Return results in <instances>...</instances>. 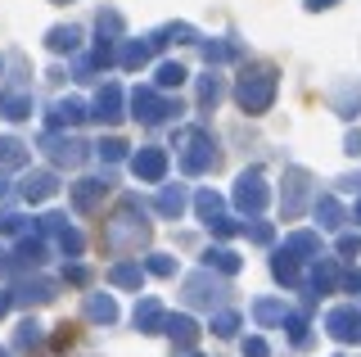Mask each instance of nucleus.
I'll return each mask as SVG.
<instances>
[{
  "label": "nucleus",
  "mask_w": 361,
  "mask_h": 357,
  "mask_svg": "<svg viewBox=\"0 0 361 357\" xmlns=\"http://www.w3.org/2000/svg\"><path fill=\"white\" fill-rule=\"evenodd\" d=\"M86 317H90V321H104V326H109V321L118 317V303H113L109 294H90V298H86Z\"/></svg>",
  "instance_id": "aec40b11"
},
{
  "label": "nucleus",
  "mask_w": 361,
  "mask_h": 357,
  "mask_svg": "<svg viewBox=\"0 0 361 357\" xmlns=\"http://www.w3.org/2000/svg\"><path fill=\"white\" fill-rule=\"evenodd\" d=\"M82 118H90L82 99H54V104H50V118H45V122H50V131H59V127H77Z\"/></svg>",
  "instance_id": "0eeeda50"
},
{
  "label": "nucleus",
  "mask_w": 361,
  "mask_h": 357,
  "mask_svg": "<svg viewBox=\"0 0 361 357\" xmlns=\"http://www.w3.org/2000/svg\"><path fill=\"white\" fill-rule=\"evenodd\" d=\"M321 249V240L312 236V231H298V236H289V253H316Z\"/></svg>",
  "instance_id": "7c9ffc66"
},
{
  "label": "nucleus",
  "mask_w": 361,
  "mask_h": 357,
  "mask_svg": "<svg viewBox=\"0 0 361 357\" xmlns=\"http://www.w3.org/2000/svg\"><path fill=\"white\" fill-rule=\"evenodd\" d=\"M316 217H321V226H338V222H343L338 199H334V195H321V199H316Z\"/></svg>",
  "instance_id": "b1692460"
},
{
  "label": "nucleus",
  "mask_w": 361,
  "mask_h": 357,
  "mask_svg": "<svg viewBox=\"0 0 361 357\" xmlns=\"http://www.w3.org/2000/svg\"><path fill=\"white\" fill-rule=\"evenodd\" d=\"M325 330H330L334 339H361V317L353 308H334L330 317H325Z\"/></svg>",
  "instance_id": "6e6552de"
},
{
  "label": "nucleus",
  "mask_w": 361,
  "mask_h": 357,
  "mask_svg": "<svg viewBox=\"0 0 361 357\" xmlns=\"http://www.w3.org/2000/svg\"><path fill=\"white\" fill-rule=\"evenodd\" d=\"M276 68H267V63H257V68H244L240 86H235V99H240L244 114H267L271 99H276Z\"/></svg>",
  "instance_id": "f257e3e1"
},
{
  "label": "nucleus",
  "mask_w": 361,
  "mask_h": 357,
  "mask_svg": "<svg viewBox=\"0 0 361 357\" xmlns=\"http://www.w3.org/2000/svg\"><path fill=\"white\" fill-rule=\"evenodd\" d=\"M348 154H361V131H353V136H348Z\"/></svg>",
  "instance_id": "c03bdc74"
},
{
  "label": "nucleus",
  "mask_w": 361,
  "mask_h": 357,
  "mask_svg": "<svg viewBox=\"0 0 361 357\" xmlns=\"http://www.w3.org/2000/svg\"><path fill=\"white\" fill-rule=\"evenodd\" d=\"M99 159H104V163L127 159V145H122V140H99Z\"/></svg>",
  "instance_id": "72a5a7b5"
},
{
  "label": "nucleus",
  "mask_w": 361,
  "mask_h": 357,
  "mask_svg": "<svg viewBox=\"0 0 361 357\" xmlns=\"http://www.w3.org/2000/svg\"><path fill=\"white\" fill-rule=\"evenodd\" d=\"M104 190H109L104 181H95V176H82V181L73 186V208H77V213H90V208L104 199Z\"/></svg>",
  "instance_id": "9b49d317"
},
{
  "label": "nucleus",
  "mask_w": 361,
  "mask_h": 357,
  "mask_svg": "<svg viewBox=\"0 0 361 357\" xmlns=\"http://www.w3.org/2000/svg\"><path fill=\"white\" fill-rule=\"evenodd\" d=\"M158 213H163V217H180V213H185V190H180V186H167V190L158 195Z\"/></svg>",
  "instance_id": "4be33fe9"
},
{
  "label": "nucleus",
  "mask_w": 361,
  "mask_h": 357,
  "mask_svg": "<svg viewBox=\"0 0 361 357\" xmlns=\"http://www.w3.org/2000/svg\"><path fill=\"white\" fill-rule=\"evenodd\" d=\"M9 312V289H0V317Z\"/></svg>",
  "instance_id": "49530a36"
},
{
  "label": "nucleus",
  "mask_w": 361,
  "mask_h": 357,
  "mask_svg": "<svg viewBox=\"0 0 361 357\" xmlns=\"http://www.w3.org/2000/svg\"><path fill=\"white\" fill-rule=\"evenodd\" d=\"M235 204H240L244 213H262V204H267L262 172H244V176H240V186H235Z\"/></svg>",
  "instance_id": "39448f33"
},
{
  "label": "nucleus",
  "mask_w": 361,
  "mask_h": 357,
  "mask_svg": "<svg viewBox=\"0 0 361 357\" xmlns=\"http://www.w3.org/2000/svg\"><path fill=\"white\" fill-rule=\"evenodd\" d=\"M131 172L140 176V181H163V172H167V154L149 145V150H140V154L131 159Z\"/></svg>",
  "instance_id": "423d86ee"
},
{
  "label": "nucleus",
  "mask_w": 361,
  "mask_h": 357,
  "mask_svg": "<svg viewBox=\"0 0 361 357\" xmlns=\"http://www.w3.org/2000/svg\"><path fill=\"white\" fill-rule=\"evenodd\" d=\"M203 262H208V267H217V272H226V276H235V272H240V258H235L231 249H208V253H203Z\"/></svg>",
  "instance_id": "a878e982"
},
{
  "label": "nucleus",
  "mask_w": 361,
  "mask_h": 357,
  "mask_svg": "<svg viewBox=\"0 0 361 357\" xmlns=\"http://www.w3.org/2000/svg\"><path fill=\"white\" fill-rule=\"evenodd\" d=\"M131 114L145 122V127H158V122H167L172 114H180V104H172V99H163L154 91V86H135L131 91Z\"/></svg>",
  "instance_id": "20e7f679"
},
{
  "label": "nucleus",
  "mask_w": 361,
  "mask_h": 357,
  "mask_svg": "<svg viewBox=\"0 0 361 357\" xmlns=\"http://www.w3.org/2000/svg\"><path fill=\"white\" fill-rule=\"evenodd\" d=\"M167 334L180 344V349H195V339H199V326L190 317H167Z\"/></svg>",
  "instance_id": "f3484780"
},
{
  "label": "nucleus",
  "mask_w": 361,
  "mask_h": 357,
  "mask_svg": "<svg viewBox=\"0 0 361 357\" xmlns=\"http://www.w3.org/2000/svg\"><path fill=\"white\" fill-rule=\"evenodd\" d=\"M109 281H113V285H122V289H140L145 267H135V262H118V267L109 272Z\"/></svg>",
  "instance_id": "a211bd4d"
},
{
  "label": "nucleus",
  "mask_w": 361,
  "mask_h": 357,
  "mask_svg": "<svg viewBox=\"0 0 361 357\" xmlns=\"http://www.w3.org/2000/svg\"><path fill=\"white\" fill-rule=\"evenodd\" d=\"M195 208H199V217L203 222H212V217H221V195H212V190H203L195 199Z\"/></svg>",
  "instance_id": "c756f323"
},
{
  "label": "nucleus",
  "mask_w": 361,
  "mask_h": 357,
  "mask_svg": "<svg viewBox=\"0 0 361 357\" xmlns=\"http://www.w3.org/2000/svg\"><path fill=\"white\" fill-rule=\"evenodd\" d=\"M212 330H217L221 339H226V334H235V330H240V317H235V312H221V317L212 321Z\"/></svg>",
  "instance_id": "f704fd0d"
},
{
  "label": "nucleus",
  "mask_w": 361,
  "mask_h": 357,
  "mask_svg": "<svg viewBox=\"0 0 361 357\" xmlns=\"http://www.w3.org/2000/svg\"><path fill=\"white\" fill-rule=\"evenodd\" d=\"M185 150H180V167H185L190 176L208 172V167H217V140L208 136V131H180L176 136Z\"/></svg>",
  "instance_id": "7ed1b4c3"
},
{
  "label": "nucleus",
  "mask_w": 361,
  "mask_h": 357,
  "mask_svg": "<svg viewBox=\"0 0 361 357\" xmlns=\"http://www.w3.org/2000/svg\"><path fill=\"white\" fill-rule=\"evenodd\" d=\"M27 163V145L14 136H0V167H23Z\"/></svg>",
  "instance_id": "6ab92c4d"
},
{
  "label": "nucleus",
  "mask_w": 361,
  "mask_h": 357,
  "mask_svg": "<svg viewBox=\"0 0 361 357\" xmlns=\"http://www.w3.org/2000/svg\"><path fill=\"white\" fill-rule=\"evenodd\" d=\"M208 231H212V236H221V240H226V236H235L240 226H235L231 217H212V222H208Z\"/></svg>",
  "instance_id": "4c0bfd02"
},
{
  "label": "nucleus",
  "mask_w": 361,
  "mask_h": 357,
  "mask_svg": "<svg viewBox=\"0 0 361 357\" xmlns=\"http://www.w3.org/2000/svg\"><path fill=\"white\" fill-rule=\"evenodd\" d=\"M5 267H9V258H5V249H0V272H5Z\"/></svg>",
  "instance_id": "de8ad7c7"
},
{
  "label": "nucleus",
  "mask_w": 361,
  "mask_h": 357,
  "mask_svg": "<svg viewBox=\"0 0 361 357\" xmlns=\"http://www.w3.org/2000/svg\"><path fill=\"white\" fill-rule=\"evenodd\" d=\"M271 272H276V281H285V285H298V262H293V253H276V262H271Z\"/></svg>",
  "instance_id": "393cba45"
},
{
  "label": "nucleus",
  "mask_w": 361,
  "mask_h": 357,
  "mask_svg": "<svg viewBox=\"0 0 361 357\" xmlns=\"http://www.w3.org/2000/svg\"><path fill=\"white\" fill-rule=\"evenodd\" d=\"M86 267H68V272H63V281H73V285H86Z\"/></svg>",
  "instance_id": "a19ab883"
},
{
  "label": "nucleus",
  "mask_w": 361,
  "mask_h": 357,
  "mask_svg": "<svg viewBox=\"0 0 361 357\" xmlns=\"http://www.w3.org/2000/svg\"><path fill=\"white\" fill-rule=\"evenodd\" d=\"M0 114H5L9 122H23V118H32V95L5 91V95H0Z\"/></svg>",
  "instance_id": "dca6fc26"
},
{
  "label": "nucleus",
  "mask_w": 361,
  "mask_h": 357,
  "mask_svg": "<svg viewBox=\"0 0 361 357\" xmlns=\"http://www.w3.org/2000/svg\"><path fill=\"white\" fill-rule=\"evenodd\" d=\"M312 285H316V289H330V285H334V267H330V262H321V267L312 272Z\"/></svg>",
  "instance_id": "c9c22d12"
},
{
  "label": "nucleus",
  "mask_w": 361,
  "mask_h": 357,
  "mask_svg": "<svg viewBox=\"0 0 361 357\" xmlns=\"http://www.w3.org/2000/svg\"><path fill=\"white\" fill-rule=\"evenodd\" d=\"M95 28H99V37H118V32H122V14H118V9H104Z\"/></svg>",
  "instance_id": "2f4dec72"
},
{
  "label": "nucleus",
  "mask_w": 361,
  "mask_h": 357,
  "mask_svg": "<svg viewBox=\"0 0 361 357\" xmlns=\"http://www.w3.org/2000/svg\"><path fill=\"white\" fill-rule=\"evenodd\" d=\"M235 46H226V41H203V59H208V68L212 63H226V59H235Z\"/></svg>",
  "instance_id": "cd10ccee"
},
{
  "label": "nucleus",
  "mask_w": 361,
  "mask_h": 357,
  "mask_svg": "<svg viewBox=\"0 0 361 357\" xmlns=\"http://www.w3.org/2000/svg\"><path fill=\"white\" fill-rule=\"evenodd\" d=\"M253 317H257V321H285L289 312H285V303H257Z\"/></svg>",
  "instance_id": "473e14b6"
},
{
  "label": "nucleus",
  "mask_w": 361,
  "mask_h": 357,
  "mask_svg": "<svg viewBox=\"0 0 361 357\" xmlns=\"http://www.w3.org/2000/svg\"><path fill=\"white\" fill-rule=\"evenodd\" d=\"M149 54H154V37L131 41V46H122V68H140V63H149Z\"/></svg>",
  "instance_id": "412c9836"
},
{
  "label": "nucleus",
  "mask_w": 361,
  "mask_h": 357,
  "mask_svg": "<svg viewBox=\"0 0 361 357\" xmlns=\"http://www.w3.org/2000/svg\"><path fill=\"white\" fill-rule=\"evenodd\" d=\"M361 249V236H343L338 240V253H357Z\"/></svg>",
  "instance_id": "79ce46f5"
},
{
  "label": "nucleus",
  "mask_w": 361,
  "mask_h": 357,
  "mask_svg": "<svg viewBox=\"0 0 361 357\" xmlns=\"http://www.w3.org/2000/svg\"><path fill=\"white\" fill-rule=\"evenodd\" d=\"M54 190H59V181H54V172H27L23 176V199H27V204H41V199H50Z\"/></svg>",
  "instance_id": "1a4fd4ad"
},
{
  "label": "nucleus",
  "mask_w": 361,
  "mask_h": 357,
  "mask_svg": "<svg viewBox=\"0 0 361 357\" xmlns=\"http://www.w3.org/2000/svg\"><path fill=\"white\" fill-rule=\"evenodd\" d=\"M149 272H154V276H172V272H176V262L167 258V253H154V258H149Z\"/></svg>",
  "instance_id": "e433bc0d"
},
{
  "label": "nucleus",
  "mask_w": 361,
  "mask_h": 357,
  "mask_svg": "<svg viewBox=\"0 0 361 357\" xmlns=\"http://www.w3.org/2000/svg\"><path fill=\"white\" fill-rule=\"evenodd\" d=\"M90 109H95L90 118H99V122H118V118H122V91H118V86L109 82L104 91L95 95V104H90Z\"/></svg>",
  "instance_id": "f8f14e48"
},
{
  "label": "nucleus",
  "mask_w": 361,
  "mask_h": 357,
  "mask_svg": "<svg viewBox=\"0 0 361 357\" xmlns=\"http://www.w3.org/2000/svg\"><path fill=\"white\" fill-rule=\"evenodd\" d=\"M185 68H180V63H172V59H167V63H158V86H163V91H167V86H180V82H185Z\"/></svg>",
  "instance_id": "c85d7f7f"
},
{
  "label": "nucleus",
  "mask_w": 361,
  "mask_h": 357,
  "mask_svg": "<svg viewBox=\"0 0 361 357\" xmlns=\"http://www.w3.org/2000/svg\"><path fill=\"white\" fill-rule=\"evenodd\" d=\"M0 231H5V236H18V231H23V217L18 213H0Z\"/></svg>",
  "instance_id": "58836bf2"
},
{
  "label": "nucleus",
  "mask_w": 361,
  "mask_h": 357,
  "mask_svg": "<svg viewBox=\"0 0 361 357\" xmlns=\"http://www.w3.org/2000/svg\"><path fill=\"white\" fill-rule=\"evenodd\" d=\"M338 0H307V9H334Z\"/></svg>",
  "instance_id": "a18cd8bd"
},
{
  "label": "nucleus",
  "mask_w": 361,
  "mask_h": 357,
  "mask_svg": "<svg viewBox=\"0 0 361 357\" xmlns=\"http://www.w3.org/2000/svg\"><path fill=\"white\" fill-rule=\"evenodd\" d=\"M217 99H221V77L217 73L199 77V109H217Z\"/></svg>",
  "instance_id": "5701e85b"
},
{
  "label": "nucleus",
  "mask_w": 361,
  "mask_h": 357,
  "mask_svg": "<svg viewBox=\"0 0 361 357\" xmlns=\"http://www.w3.org/2000/svg\"><path fill=\"white\" fill-rule=\"evenodd\" d=\"M145 236H149V222L140 213V199H122L118 217H113L109 231H104V244L109 249H131V244H140Z\"/></svg>",
  "instance_id": "f03ea898"
},
{
  "label": "nucleus",
  "mask_w": 361,
  "mask_h": 357,
  "mask_svg": "<svg viewBox=\"0 0 361 357\" xmlns=\"http://www.w3.org/2000/svg\"><path fill=\"white\" fill-rule=\"evenodd\" d=\"M244 353H248V357H267V344H262V339H248Z\"/></svg>",
  "instance_id": "37998d69"
},
{
  "label": "nucleus",
  "mask_w": 361,
  "mask_h": 357,
  "mask_svg": "<svg viewBox=\"0 0 361 357\" xmlns=\"http://www.w3.org/2000/svg\"><path fill=\"white\" fill-rule=\"evenodd\" d=\"M45 46H50L54 54H73L77 46H82V32H77L73 23H68V28H50V32H45Z\"/></svg>",
  "instance_id": "4468645a"
},
{
  "label": "nucleus",
  "mask_w": 361,
  "mask_h": 357,
  "mask_svg": "<svg viewBox=\"0 0 361 357\" xmlns=\"http://www.w3.org/2000/svg\"><path fill=\"white\" fill-rule=\"evenodd\" d=\"M0 357H5V353H0Z\"/></svg>",
  "instance_id": "09e8293b"
},
{
  "label": "nucleus",
  "mask_w": 361,
  "mask_h": 357,
  "mask_svg": "<svg viewBox=\"0 0 361 357\" xmlns=\"http://www.w3.org/2000/svg\"><path fill=\"white\" fill-rule=\"evenodd\" d=\"M302 199H307V172H302V167H293V172H289V190H285V217L298 213Z\"/></svg>",
  "instance_id": "2eb2a0df"
},
{
  "label": "nucleus",
  "mask_w": 361,
  "mask_h": 357,
  "mask_svg": "<svg viewBox=\"0 0 361 357\" xmlns=\"http://www.w3.org/2000/svg\"><path fill=\"white\" fill-rule=\"evenodd\" d=\"M135 326H140L145 334H158L167 326V312H163V303H158V298H145L140 308H135Z\"/></svg>",
  "instance_id": "ddd939ff"
},
{
  "label": "nucleus",
  "mask_w": 361,
  "mask_h": 357,
  "mask_svg": "<svg viewBox=\"0 0 361 357\" xmlns=\"http://www.w3.org/2000/svg\"><path fill=\"white\" fill-rule=\"evenodd\" d=\"M248 240H257V244H271V226H267V222H253V226H248Z\"/></svg>",
  "instance_id": "ea45409f"
},
{
  "label": "nucleus",
  "mask_w": 361,
  "mask_h": 357,
  "mask_svg": "<svg viewBox=\"0 0 361 357\" xmlns=\"http://www.w3.org/2000/svg\"><path fill=\"white\" fill-rule=\"evenodd\" d=\"M45 154H50L54 163H68V167H73V163H82V159H86V145H82V140H73V136H59V140L45 136Z\"/></svg>",
  "instance_id": "9d476101"
},
{
  "label": "nucleus",
  "mask_w": 361,
  "mask_h": 357,
  "mask_svg": "<svg viewBox=\"0 0 361 357\" xmlns=\"http://www.w3.org/2000/svg\"><path fill=\"white\" fill-rule=\"evenodd\" d=\"M14 258H18V267H41V262H45V244H41V240H23Z\"/></svg>",
  "instance_id": "bb28decb"
}]
</instances>
